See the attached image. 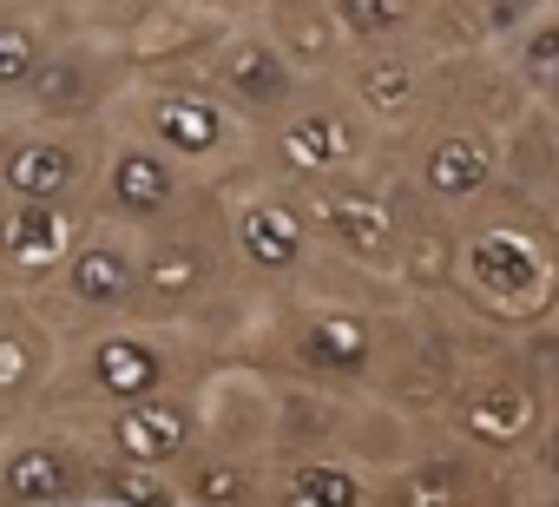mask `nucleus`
I'll use <instances>...</instances> for the list:
<instances>
[{"label": "nucleus", "mask_w": 559, "mask_h": 507, "mask_svg": "<svg viewBox=\"0 0 559 507\" xmlns=\"http://www.w3.org/2000/svg\"><path fill=\"white\" fill-rule=\"evenodd\" d=\"M454 291L500 330H533L559 310V237L520 198H487L454 237Z\"/></svg>", "instance_id": "f257e3e1"}, {"label": "nucleus", "mask_w": 559, "mask_h": 507, "mask_svg": "<svg viewBox=\"0 0 559 507\" xmlns=\"http://www.w3.org/2000/svg\"><path fill=\"white\" fill-rule=\"evenodd\" d=\"M106 119H119V132H132L145 145H158L165 158H178L198 185H217L230 165H243L250 132H257L204 80H132Z\"/></svg>", "instance_id": "f03ea898"}, {"label": "nucleus", "mask_w": 559, "mask_h": 507, "mask_svg": "<svg viewBox=\"0 0 559 507\" xmlns=\"http://www.w3.org/2000/svg\"><path fill=\"white\" fill-rule=\"evenodd\" d=\"M106 119H27L21 132H0V198L86 211L106 178Z\"/></svg>", "instance_id": "7ed1b4c3"}, {"label": "nucleus", "mask_w": 559, "mask_h": 507, "mask_svg": "<svg viewBox=\"0 0 559 507\" xmlns=\"http://www.w3.org/2000/svg\"><path fill=\"white\" fill-rule=\"evenodd\" d=\"M376 152V126L356 113V99L343 86L310 80V93L263 132V158L276 165L284 185H330L362 172V158Z\"/></svg>", "instance_id": "20e7f679"}, {"label": "nucleus", "mask_w": 559, "mask_h": 507, "mask_svg": "<svg viewBox=\"0 0 559 507\" xmlns=\"http://www.w3.org/2000/svg\"><path fill=\"white\" fill-rule=\"evenodd\" d=\"M304 204H310L317 237L336 250L343 264H356L369 278H395L402 271L408 217H402V198L389 185H369L362 172H349V178H330V185H304Z\"/></svg>", "instance_id": "39448f33"}, {"label": "nucleus", "mask_w": 559, "mask_h": 507, "mask_svg": "<svg viewBox=\"0 0 559 507\" xmlns=\"http://www.w3.org/2000/svg\"><path fill=\"white\" fill-rule=\"evenodd\" d=\"M198 80H204L237 119H250V126H263V132L310 93V80L290 67V54L276 47L257 21H237V27L211 34V47H204V60H198Z\"/></svg>", "instance_id": "423d86ee"}, {"label": "nucleus", "mask_w": 559, "mask_h": 507, "mask_svg": "<svg viewBox=\"0 0 559 507\" xmlns=\"http://www.w3.org/2000/svg\"><path fill=\"white\" fill-rule=\"evenodd\" d=\"M224 224L211 231L204 217H171L158 231H145V250H139V317L145 323H178L191 317L204 297H217V264H224Z\"/></svg>", "instance_id": "0eeeda50"}, {"label": "nucleus", "mask_w": 559, "mask_h": 507, "mask_svg": "<svg viewBox=\"0 0 559 507\" xmlns=\"http://www.w3.org/2000/svg\"><path fill=\"white\" fill-rule=\"evenodd\" d=\"M224 237H230V258L263 284L297 278L310 264V250L323 244L310 224L304 185H284V178H257L250 191H237L224 211Z\"/></svg>", "instance_id": "6e6552de"}, {"label": "nucleus", "mask_w": 559, "mask_h": 507, "mask_svg": "<svg viewBox=\"0 0 559 507\" xmlns=\"http://www.w3.org/2000/svg\"><path fill=\"white\" fill-rule=\"evenodd\" d=\"M415 191L441 211H474L507 185V132L487 119H435L415 145Z\"/></svg>", "instance_id": "1a4fd4ad"}, {"label": "nucleus", "mask_w": 559, "mask_h": 507, "mask_svg": "<svg viewBox=\"0 0 559 507\" xmlns=\"http://www.w3.org/2000/svg\"><path fill=\"white\" fill-rule=\"evenodd\" d=\"M139 250H145V237L126 231V224H112V217L99 211V217L86 224L80 250L67 258L60 284H53L60 310L80 317V323H99V330L132 323V317H139Z\"/></svg>", "instance_id": "9d476101"}, {"label": "nucleus", "mask_w": 559, "mask_h": 507, "mask_svg": "<svg viewBox=\"0 0 559 507\" xmlns=\"http://www.w3.org/2000/svg\"><path fill=\"white\" fill-rule=\"evenodd\" d=\"M191 172L178 165V158H165L158 145H145V139H132V132H112V145H106V178H99V211L112 217V224H126V231H158V224H171V217H185L191 211Z\"/></svg>", "instance_id": "9b49d317"}, {"label": "nucleus", "mask_w": 559, "mask_h": 507, "mask_svg": "<svg viewBox=\"0 0 559 507\" xmlns=\"http://www.w3.org/2000/svg\"><path fill=\"white\" fill-rule=\"evenodd\" d=\"M99 441L112 455V468H152V474H185L204 455V409L178 389L106 409Z\"/></svg>", "instance_id": "f8f14e48"}, {"label": "nucleus", "mask_w": 559, "mask_h": 507, "mask_svg": "<svg viewBox=\"0 0 559 507\" xmlns=\"http://www.w3.org/2000/svg\"><path fill=\"white\" fill-rule=\"evenodd\" d=\"M448 415L474 448H526V441L539 448V435H546V396H539L533 363H520V356L487 363L474 382H461Z\"/></svg>", "instance_id": "ddd939ff"}, {"label": "nucleus", "mask_w": 559, "mask_h": 507, "mask_svg": "<svg viewBox=\"0 0 559 507\" xmlns=\"http://www.w3.org/2000/svg\"><path fill=\"white\" fill-rule=\"evenodd\" d=\"M336 86L356 99V113L376 132H415V119L435 99V60L421 40H395V47H362L343 60Z\"/></svg>", "instance_id": "4468645a"}, {"label": "nucleus", "mask_w": 559, "mask_h": 507, "mask_svg": "<svg viewBox=\"0 0 559 507\" xmlns=\"http://www.w3.org/2000/svg\"><path fill=\"white\" fill-rule=\"evenodd\" d=\"M80 389H86L99 409H126V402H145V396H165V389H171L165 330H158V323H112V330H93L86 350H80Z\"/></svg>", "instance_id": "2eb2a0df"}, {"label": "nucleus", "mask_w": 559, "mask_h": 507, "mask_svg": "<svg viewBox=\"0 0 559 507\" xmlns=\"http://www.w3.org/2000/svg\"><path fill=\"white\" fill-rule=\"evenodd\" d=\"M0 487L21 507H86L99 494V468L73 435L27 428L0 448Z\"/></svg>", "instance_id": "dca6fc26"}, {"label": "nucleus", "mask_w": 559, "mask_h": 507, "mask_svg": "<svg viewBox=\"0 0 559 507\" xmlns=\"http://www.w3.org/2000/svg\"><path fill=\"white\" fill-rule=\"evenodd\" d=\"M99 211H73V204H14L0 198V278L34 291V284H60L67 258L80 250L86 224Z\"/></svg>", "instance_id": "f3484780"}, {"label": "nucleus", "mask_w": 559, "mask_h": 507, "mask_svg": "<svg viewBox=\"0 0 559 507\" xmlns=\"http://www.w3.org/2000/svg\"><path fill=\"white\" fill-rule=\"evenodd\" d=\"M132 80H119V67L99 54V47H80V40H60L47 73L34 80V93L21 99L27 119H106L119 106Z\"/></svg>", "instance_id": "a211bd4d"}, {"label": "nucleus", "mask_w": 559, "mask_h": 507, "mask_svg": "<svg viewBox=\"0 0 559 507\" xmlns=\"http://www.w3.org/2000/svg\"><path fill=\"white\" fill-rule=\"evenodd\" d=\"M290 356H297L310 376H323V382H362V376L376 369V356H382V337H376V323H369L362 310L323 304V310H310V317L290 330Z\"/></svg>", "instance_id": "6ab92c4d"}, {"label": "nucleus", "mask_w": 559, "mask_h": 507, "mask_svg": "<svg viewBox=\"0 0 559 507\" xmlns=\"http://www.w3.org/2000/svg\"><path fill=\"white\" fill-rule=\"evenodd\" d=\"M257 27L290 54V67L304 80H336L343 60H349V40H343V27L330 14V0H263Z\"/></svg>", "instance_id": "aec40b11"}, {"label": "nucleus", "mask_w": 559, "mask_h": 507, "mask_svg": "<svg viewBox=\"0 0 559 507\" xmlns=\"http://www.w3.org/2000/svg\"><path fill=\"white\" fill-rule=\"evenodd\" d=\"M270 507H369V481L343 455H304L284 481H276Z\"/></svg>", "instance_id": "412c9836"}, {"label": "nucleus", "mask_w": 559, "mask_h": 507, "mask_svg": "<svg viewBox=\"0 0 559 507\" xmlns=\"http://www.w3.org/2000/svg\"><path fill=\"white\" fill-rule=\"evenodd\" d=\"M53 47H60V34L47 27V14H27V8L0 14V99H27L34 80L47 73Z\"/></svg>", "instance_id": "4be33fe9"}, {"label": "nucleus", "mask_w": 559, "mask_h": 507, "mask_svg": "<svg viewBox=\"0 0 559 507\" xmlns=\"http://www.w3.org/2000/svg\"><path fill=\"white\" fill-rule=\"evenodd\" d=\"M330 14H336L349 54H362V47L421 40V27H428V0H330Z\"/></svg>", "instance_id": "5701e85b"}, {"label": "nucleus", "mask_w": 559, "mask_h": 507, "mask_svg": "<svg viewBox=\"0 0 559 507\" xmlns=\"http://www.w3.org/2000/svg\"><path fill=\"white\" fill-rule=\"evenodd\" d=\"M178 487H185L191 507H263L257 468H250L243 455H230V448H204V455L178 474Z\"/></svg>", "instance_id": "b1692460"}, {"label": "nucleus", "mask_w": 559, "mask_h": 507, "mask_svg": "<svg viewBox=\"0 0 559 507\" xmlns=\"http://www.w3.org/2000/svg\"><path fill=\"white\" fill-rule=\"evenodd\" d=\"M507 67L520 73V86H526L533 99H546V93L559 86V8H546L526 34L507 40Z\"/></svg>", "instance_id": "393cba45"}, {"label": "nucleus", "mask_w": 559, "mask_h": 507, "mask_svg": "<svg viewBox=\"0 0 559 507\" xmlns=\"http://www.w3.org/2000/svg\"><path fill=\"white\" fill-rule=\"evenodd\" d=\"M40 363H47L40 330H27V323H14V317H0V409L40 382Z\"/></svg>", "instance_id": "a878e982"}, {"label": "nucleus", "mask_w": 559, "mask_h": 507, "mask_svg": "<svg viewBox=\"0 0 559 507\" xmlns=\"http://www.w3.org/2000/svg\"><path fill=\"white\" fill-rule=\"evenodd\" d=\"M546 8H552V0H480V40L507 47V40H513V34H526Z\"/></svg>", "instance_id": "bb28decb"}, {"label": "nucleus", "mask_w": 559, "mask_h": 507, "mask_svg": "<svg viewBox=\"0 0 559 507\" xmlns=\"http://www.w3.org/2000/svg\"><path fill=\"white\" fill-rule=\"evenodd\" d=\"M539 468L559 481V415H552V422H546V435H539Z\"/></svg>", "instance_id": "cd10ccee"}, {"label": "nucleus", "mask_w": 559, "mask_h": 507, "mask_svg": "<svg viewBox=\"0 0 559 507\" xmlns=\"http://www.w3.org/2000/svg\"><path fill=\"white\" fill-rule=\"evenodd\" d=\"M480 0H428V14H474Z\"/></svg>", "instance_id": "c85d7f7f"}, {"label": "nucleus", "mask_w": 559, "mask_h": 507, "mask_svg": "<svg viewBox=\"0 0 559 507\" xmlns=\"http://www.w3.org/2000/svg\"><path fill=\"white\" fill-rule=\"evenodd\" d=\"M546 224H552V237H559V178H552V191H546Z\"/></svg>", "instance_id": "c756f323"}, {"label": "nucleus", "mask_w": 559, "mask_h": 507, "mask_svg": "<svg viewBox=\"0 0 559 507\" xmlns=\"http://www.w3.org/2000/svg\"><path fill=\"white\" fill-rule=\"evenodd\" d=\"M224 8H237V14H263V0H224Z\"/></svg>", "instance_id": "7c9ffc66"}, {"label": "nucleus", "mask_w": 559, "mask_h": 507, "mask_svg": "<svg viewBox=\"0 0 559 507\" xmlns=\"http://www.w3.org/2000/svg\"><path fill=\"white\" fill-rule=\"evenodd\" d=\"M0 507H21V500H14V494H8V487H0Z\"/></svg>", "instance_id": "2f4dec72"}, {"label": "nucleus", "mask_w": 559, "mask_h": 507, "mask_svg": "<svg viewBox=\"0 0 559 507\" xmlns=\"http://www.w3.org/2000/svg\"><path fill=\"white\" fill-rule=\"evenodd\" d=\"M546 106H559V86H552V93H546Z\"/></svg>", "instance_id": "473e14b6"}, {"label": "nucleus", "mask_w": 559, "mask_h": 507, "mask_svg": "<svg viewBox=\"0 0 559 507\" xmlns=\"http://www.w3.org/2000/svg\"><path fill=\"white\" fill-rule=\"evenodd\" d=\"M0 448H8V435H0Z\"/></svg>", "instance_id": "72a5a7b5"}]
</instances>
